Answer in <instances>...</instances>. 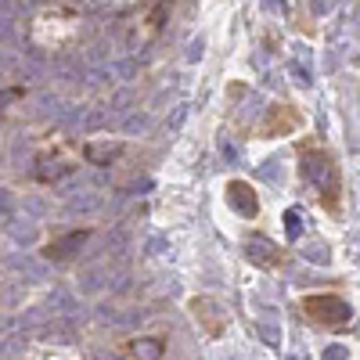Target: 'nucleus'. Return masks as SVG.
<instances>
[{"mask_svg": "<svg viewBox=\"0 0 360 360\" xmlns=\"http://www.w3.org/2000/svg\"><path fill=\"white\" fill-rule=\"evenodd\" d=\"M303 180L321 191V202L328 209H335V195H339V173H335V162H331L328 151L321 148H310L303 151Z\"/></svg>", "mask_w": 360, "mask_h": 360, "instance_id": "1", "label": "nucleus"}, {"mask_svg": "<svg viewBox=\"0 0 360 360\" xmlns=\"http://www.w3.org/2000/svg\"><path fill=\"white\" fill-rule=\"evenodd\" d=\"M76 162H79L76 144H73V141H62V137H54V141L36 155V170H33V173H36L40 184H54L58 177L73 173Z\"/></svg>", "mask_w": 360, "mask_h": 360, "instance_id": "2", "label": "nucleus"}, {"mask_svg": "<svg viewBox=\"0 0 360 360\" xmlns=\"http://www.w3.org/2000/svg\"><path fill=\"white\" fill-rule=\"evenodd\" d=\"M303 313L310 317L313 324H321V328H346L353 321V310H350V303H342L339 296H307L303 299Z\"/></svg>", "mask_w": 360, "mask_h": 360, "instance_id": "3", "label": "nucleus"}, {"mask_svg": "<svg viewBox=\"0 0 360 360\" xmlns=\"http://www.w3.org/2000/svg\"><path fill=\"white\" fill-rule=\"evenodd\" d=\"M191 313H195L198 321H202V328H205V335H209V339H216L220 331H224V310H220L216 299L198 296L195 303H191Z\"/></svg>", "mask_w": 360, "mask_h": 360, "instance_id": "4", "label": "nucleus"}, {"mask_svg": "<svg viewBox=\"0 0 360 360\" xmlns=\"http://www.w3.org/2000/svg\"><path fill=\"white\" fill-rule=\"evenodd\" d=\"M227 202H231L245 220H253V216L259 213V202H256L253 188H248L245 180H231V184H227Z\"/></svg>", "mask_w": 360, "mask_h": 360, "instance_id": "5", "label": "nucleus"}, {"mask_svg": "<svg viewBox=\"0 0 360 360\" xmlns=\"http://www.w3.org/2000/svg\"><path fill=\"white\" fill-rule=\"evenodd\" d=\"M248 259H253L256 267H278L281 253H278V245H274L270 238H263V234H256V238L248 242Z\"/></svg>", "mask_w": 360, "mask_h": 360, "instance_id": "6", "label": "nucleus"}, {"mask_svg": "<svg viewBox=\"0 0 360 360\" xmlns=\"http://www.w3.org/2000/svg\"><path fill=\"white\" fill-rule=\"evenodd\" d=\"M299 127V116L292 112V105H274L270 108V119H267V127H263V133L274 137V133H288V130H296Z\"/></svg>", "mask_w": 360, "mask_h": 360, "instance_id": "7", "label": "nucleus"}, {"mask_svg": "<svg viewBox=\"0 0 360 360\" xmlns=\"http://www.w3.org/2000/svg\"><path fill=\"white\" fill-rule=\"evenodd\" d=\"M119 155H123V144L119 141H112V144H108V141H90L87 148H83V159L94 162V166H108V162L119 159Z\"/></svg>", "mask_w": 360, "mask_h": 360, "instance_id": "8", "label": "nucleus"}, {"mask_svg": "<svg viewBox=\"0 0 360 360\" xmlns=\"http://www.w3.org/2000/svg\"><path fill=\"white\" fill-rule=\"evenodd\" d=\"M83 242H87V231H73V234H65L62 242H51V245L44 248V256H47V259H65V256H73Z\"/></svg>", "mask_w": 360, "mask_h": 360, "instance_id": "9", "label": "nucleus"}, {"mask_svg": "<svg viewBox=\"0 0 360 360\" xmlns=\"http://www.w3.org/2000/svg\"><path fill=\"white\" fill-rule=\"evenodd\" d=\"M133 357L137 360H159L162 357V342L159 339H137L133 342Z\"/></svg>", "mask_w": 360, "mask_h": 360, "instance_id": "10", "label": "nucleus"}, {"mask_svg": "<svg viewBox=\"0 0 360 360\" xmlns=\"http://www.w3.org/2000/svg\"><path fill=\"white\" fill-rule=\"evenodd\" d=\"M22 98H25V90H22V87H11V90H4V94H0V116L8 112V105H18Z\"/></svg>", "mask_w": 360, "mask_h": 360, "instance_id": "11", "label": "nucleus"}, {"mask_svg": "<svg viewBox=\"0 0 360 360\" xmlns=\"http://www.w3.org/2000/svg\"><path fill=\"white\" fill-rule=\"evenodd\" d=\"M324 360H346V350H342V346H328V350H324Z\"/></svg>", "mask_w": 360, "mask_h": 360, "instance_id": "12", "label": "nucleus"}, {"mask_svg": "<svg viewBox=\"0 0 360 360\" xmlns=\"http://www.w3.org/2000/svg\"><path fill=\"white\" fill-rule=\"evenodd\" d=\"M288 234H292V238L299 234V216L296 213H288Z\"/></svg>", "mask_w": 360, "mask_h": 360, "instance_id": "13", "label": "nucleus"}]
</instances>
